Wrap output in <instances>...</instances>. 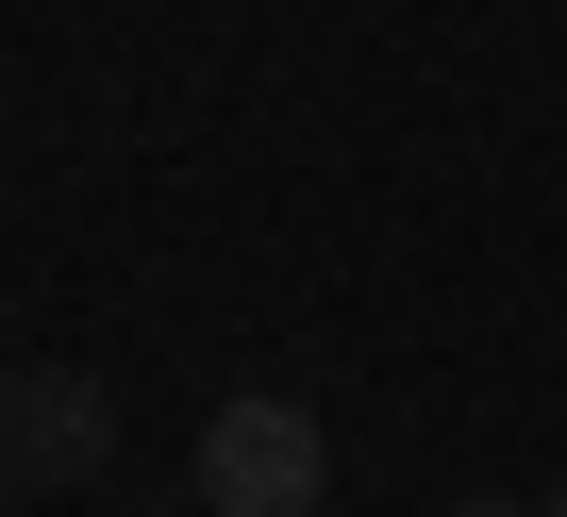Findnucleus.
<instances>
[{
    "label": "nucleus",
    "instance_id": "f257e3e1",
    "mask_svg": "<svg viewBox=\"0 0 567 517\" xmlns=\"http://www.w3.org/2000/svg\"><path fill=\"white\" fill-rule=\"evenodd\" d=\"M334 500V434H318V401H217L200 417V517H318Z\"/></svg>",
    "mask_w": 567,
    "mask_h": 517
},
{
    "label": "nucleus",
    "instance_id": "f03ea898",
    "mask_svg": "<svg viewBox=\"0 0 567 517\" xmlns=\"http://www.w3.org/2000/svg\"><path fill=\"white\" fill-rule=\"evenodd\" d=\"M101 451H117V401L84 368H34L18 384V467H101Z\"/></svg>",
    "mask_w": 567,
    "mask_h": 517
},
{
    "label": "nucleus",
    "instance_id": "7ed1b4c3",
    "mask_svg": "<svg viewBox=\"0 0 567 517\" xmlns=\"http://www.w3.org/2000/svg\"><path fill=\"white\" fill-rule=\"evenodd\" d=\"M0 467H18V368H0Z\"/></svg>",
    "mask_w": 567,
    "mask_h": 517
},
{
    "label": "nucleus",
    "instance_id": "20e7f679",
    "mask_svg": "<svg viewBox=\"0 0 567 517\" xmlns=\"http://www.w3.org/2000/svg\"><path fill=\"white\" fill-rule=\"evenodd\" d=\"M451 517H534V500H451Z\"/></svg>",
    "mask_w": 567,
    "mask_h": 517
}]
</instances>
